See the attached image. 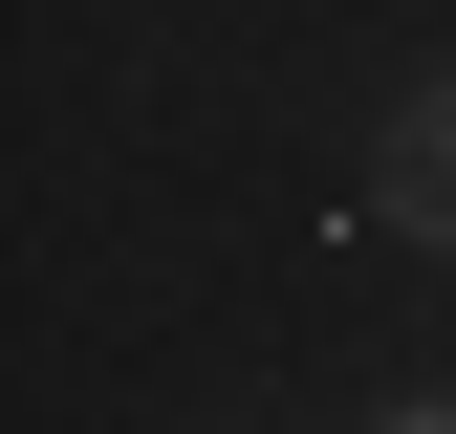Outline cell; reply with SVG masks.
<instances>
[{"label": "cell", "instance_id": "obj_1", "mask_svg": "<svg viewBox=\"0 0 456 434\" xmlns=\"http://www.w3.org/2000/svg\"><path fill=\"white\" fill-rule=\"evenodd\" d=\"M370 217H391V239H456V87H413V108H391V152H370Z\"/></svg>", "mask_w": 456, "mask_h": 434}, {"label": "cell", "instance_id": "obj_2", "mask_svg": "<svg viewBox=\"0 0 456 434\" xmlns=\"http://www.w3.org/2000/svg\"><path fill=\"white\" fill-rule=\"evenodd\" d=\"M370 434H456V391H413V413H370Z\"/></svg>", "mask_w": 456, "mask_h": 434}]
</instances>
